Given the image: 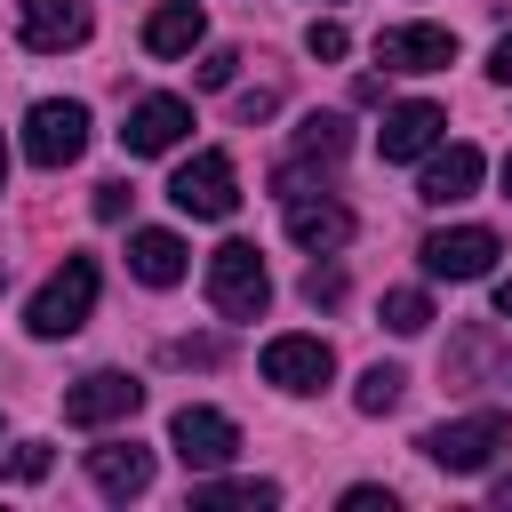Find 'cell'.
<instances>
[{
  "mask_svg": "<svg viewBox=\"0 0 512 512\" xmlns=\"http://www.w3.org/2000/svg\"><path fill=\"white\" fill-rule=\"evenodd\" d=\"M208 304H216L224 320H256V312L272 304V280H264L256 240H224V248L208 256Z\"/></svg>",
  "mask_w": 512,
  "mask_h": 512,
  "instance_id": "6da1fadb",
  "label": "cell"
},
{
  "mask_svg": "<svg viewBox=\"0 0 512 512\" xmlns=\"http://www.w3.org/2000/svg\"><path fill=\"white\" fill-rule=\"evenodd\" d=\"M96 312V256H64V272H48V288L32 296V336H80Z\"/></svg>",
  "mask_w": 512,
  "mask_h": 512,
  "instance_id": "7a4b0ae2",
  "label": "cell"
},
{
  "mask_svg": "<svg viewBox=\"0 0 512 512\" xmlns=\"http://www.w3.org/2000/svg\"><path fill=\"white\" fill-rule=\"evenodd\" d=\"M440 472H480L496 448H512V416L504 408H480V416H456V424H432L424 440H416Z\"/></svg>",
  "mask_w": 512,
  "mask_h": 512,
  "instance_id": "3957f363",
  "label": "cell"
},
{
  "mask_svg": "<svg viewBox=\"0 0 512 512\" xmlns=\"http://www.w3.org/2000/svg\"><path fill=\"white\" fill-rule=\"evenodd\" d=\"M80 152H88V104H72V96L32 104V120H24V160H32V168H72Z\"/></svg>",
  "mask_w": 512,
  "mask_h": 512,
  "instance_id": "277c9868",
  "label": "cell"
},
{
  "mask_svg": "<svg viewBox=\"0 0 512 512\" xmlns=\"http://www.w3.org/2000/svg\"><path fill=\"white\" fill-rule=\"evenodd\" d=\"M168 200H176L184 216H208V224H224V216L240 208V176H232V160H224V152H192V160L168 176Z\"/></svg>",
  "mask_w": 512,
  "mask_h": 512,
  "instance_id": "5b68a950",
  "label": "cell"
},
{
  "mask_svg": "<svg viewBox=\"0 0 512 512\" xmlns=\"http://www.w3.org/2000/svg\"><path fill=\"white\" fill-rule=\"evenodd\" d=\"M184 136H192V104H184V96H136V104H128V120H120V144H128V160L176 152Z\"/></svg>",
  "mask_w": 512,
  "mask_h": 512,
  "instance_id": "8992f818",
  "label": "cell"
},
{
  "mask_svg": "<svg viewBox=\"0 0 512 512\" xmlns=\"http://www.w3.org/2000/svg\"><path fill=\"white\" fill-rule=\"evenodd\" d=\"M416 256H424V272H432V280H480V272L504 256V240H496L488 224H448V232H432Z\"/></svg>",
  "mask_w": 512,
  "mask_h": 512,
  "instance_id": "52a82bcc",
  "label": "cell"
},
{
  "mask_svg": "<svg viewBox=\"0 0 512 512\" xmlns=\"http://www.w3.org/2000/svg\"><path fill=\"white\" fill-rule=\"evenodd\" d=\"M168 440H176L184 472H216V464H232L240 424H232L224 408H176V416H168Z\"/></svg>",
  "mask_w": 512,
  "mask_h": 512,
  "instance_id": "ba28073f",
  "label": "cell"
},
{
  "mask_svg": "<svg viewBox=\"0 0 512 512\" xmlns=\"http://www.w3.org/2000/svg\"><path fill=\"white\" fill-rule=\"evenodd\" d=\"M144 408V384L128 376V368H96V376H80L72 392H64V424H120V416H136Z\"/></svg>",
  "mask_w": 512,
  "mask_h": 512,
  "instance_id": "9c48e42d",
  "label": "cell"
},
{
  "mask_svg": "<svg viewBox=\"0 0 512 512\" xmlns=\"http://www.w3.org/2000/svg\"><path fill=\"white\" fill-rule=\"evenodd\" d=\"M376 64L384 72H440V64H456V32L448 24H384Z\"/></svg>",
  "mask_w": 512,
  "mask_h": 512,
  "instance_id": "30bf717a",
  "label": "cell"
},
{
  "mask_svg": "<svg viewBox=\"0 0 512 512\" xmlns=\"http://www.w3.org/2000/svg\"><path fill=\"white\" fill-rule=\"evenodd\" d=\"M336 376V352L320 344V336H272L264 344V384H280V392H320Z\"/></svg>",
  "mask_w": 512,
  "mask_h": 512,
  "instance_id": "8fae6325",
  "label": "cell"
},
{
  "mask_svg": "<svg viewBox=\"0 0 512 512\" xmlns=\"http://www.w3.org/2000/svg\"><path fill=\"white\" fill-rule=\"evenodd\" d=\"M16 32H24L32 56H56V48L88 40V8L80 0H16Z\"/></svg>",
  "mask_w": 512,
  "mask_h": 512,
  "instance_id": "7c38bea8",
  "label": "cell"
},
{
  "mask_svg": "<svg viewBox=\"0 0 512 512\" xmlns=\"http://www.w3.org/2000/svg\"><path fill=\"white\" fill-rule=\"evenodd\" d=\"M440 136H448V112H440V104H424V96H416V104H392V112H384V128H376L384 160H424Z\"/></svg>",
  "mask_w": 512,
  "mask_h": 512,
  "instance_id": "4fadbf2b",
  "label": "cell"
},
{
  "mask_svg": "<svg viewBox=\"0 0 512 512\" xmlns=\"http://www.w3.org/2000/svg\"><path fill=\"white\" fill-rule=\"evenodd\" d=\"M288 240L312 248V256H328V248L352 240V208L344 200H320V192H288Z\"/></svg>",
  "mask_w": 512,
  "mask_h": 512,
  "instance_id": "5bb4252c",
  "label": "cell"
},
{
  "mask_svg": "<svg viewBox=\"0 0 512 512\" xmlns=\"http://www.w3.org/2000/svg\"><path fill=\"white\" fill-rule=\"evenodd\" d=\"M88 480H96L112 504H128V496L152 488V448H136V440H104V448H88Z\"/></svg>",
  "mask_w": 512,
  "mask_h": 512,
  "instance_id": "9a60e30c",
  "label": "cell"
},
{
  "mask_svg": "<svg viewBox=\"0 0 512 512\" xmlns=\"http://www.w3.org/2000/svg\"><path fill=\"white\" fill-rule=\"evenodd\" d=\"M472 184H480V152H472V144H448V152H432V160H424V184H416V200H432V208H456V200H472Z\"/></svg>",
  "mask_w": 512,
  "mask_h": 512,
  "instance_id": "2e32d148",
  "label": "cell"
},
{
  "mask_svg": "<svg viewBox=\"0 0 512 512\" xmlns=\"http://www.w3.org/2000/svg\"><path fill=\"white\" fill-rule=\"evenodd\" d=\"M200 32H208L200 0H168V8H152V16H144V56H192V48H200Z\"/></svg>",
  "mask_w": 512,
  "mask_h": 512,
  "instance_id": "e0dca14e",
  "label": "cell"
},
{
  "mask_svg": "<svg viewBox=\"0 0 512 512\" xmlns=\"http://www.w3.org/2000/svg\"><path fill=\"white\" fill-rule=\"evenodd\" d=\"M128 272L144 288H176L184 280V240L176 232H128Z\"/></svg>",
  "mask_w": 512,
  "mask_h": 512,
  "instance_id": "ac0fdd59",
  "label": "cell"
},
{
  "mask_svg": "<svg viewBox=\"0 0 512 512\" xmlns=\"http://www.w3.org/2000/svg\"><path fill=\"white\" fill-rule=\"evenodd\" d=\"M352 152V128L336 120V112H312L304 128H296V152H288V168H312V160H344ZM280 168V176H288Z\"/></svg>",
  "mask_w": 512,
  "mask_h": 512,
  "instance_id": "d6986e66",
  "label": "cell"
},
{
  "mask_svg": "<svg viewBox=\"0 0 512 512\" xmlns=\"http://www.w3.org/2000/svg\"><path fill=\"white\" fill-rule=\"evenodd\" d=\"M272 496H280L272 480H200V488H192V512H224V504H256V512H264Z\"/></svg>",
  "mask_w": 512,
  "mask_h": 512,
  "instance_id": "ffe728a7",
  "label": "cell"
},
{
  "mask_svg": "<svg viewBox=\"0 0 512 512\" xmlns=\"http://www.w3.org/2000/svg\"><path fill=\"white\" fill-rule=\"evenodd\" d=\"M400 400H408V376H400V368H384V360H376V368L360 376V392H352V408H360V416H392Z\"/></svg>",
  "mask_w": 512,
  "mask_h": 512,
  "instance_id": "44dd1931",
  "label": "cell"
},
{
  "mask_svg": "<svg viewBox=\"0 0 512 512\" xmlns=\"http://www.w3.org/2000/svg\"><path fill=\"white\" fill-rule=\"evenodd\" d=\"M384 328H392V336H424V328H432V296H424V288H392V296H384Z\"/></svg>",
  "mask_w": 512,
  "mask_h": 512,
  "instance_id": "7402d4cb",
  "label": "cell"
},
{
  "mask_svg": "<svg viewBox=\"0 0 512 512\" xmlns=\"http://www.w3.org/2000/svg\"><path fill=\"white\" fill-rule=\"evenodd\" d=\"M48 464H56V448H48V440H24V448L0 464V480H24V488H32V480H48Z\"/></svg>",
  "mask_w": 512,
  "mask_h": 512,
  "instance_id": "603a6c76",
  "label": "cell"
},
{
  "mask_svg": "<svg viewBox=\"0 0 512 512\" xmlns=\"http://www.w3.org/2000/svg\"><path fill=\"white\" fill-rule=\"evenodd\" d=\"M304 304H344V272L336 264H312L304 272Z\"/></svg>",
  "mask_w": 512,
  "mask_h": 512,
  "instance_id": "cb8c5ba5",
  "label": "cell"
},
{
  "mask_svg": "<svg viewBox=\"0 0 512 512\" xmlns=\"http://www.w3.org/2000/svg\"><path fill=\"white\" fill-rule=\"evenodd\" d=\"M168 360H184V368H216V360H224V344H216V336H176V344H168Z\"/></svg>",
  "mask_w": 512,
  "mask_h": 512,
  "instance_id": "d4e9b609",
  "label": "cell"
},
{
  "mask_svg": "<svg viewBox=\"0 0 512 512\" xmlns=\"http://www.w3.org/2000/svg\"><path fill=\"white\" fill-rule=\"evenodd\" d=\"M304 48H312V56H328V64H336V56H344V48H352V40H344V24H312V32H304Z\"/></svg>",
  "mask_w": 512,
  "mask_h": 512,
  "instance_id": "484cf974",
  "label": "cell"
},
{
  "mask_svg": "<svg viewBox=\"0 0 512 512\" xmlns=\"http://www.w3.org/2000/svg\"><path fill=\"white\" fill-rule=\"evenodd\" d=\"M232 72H240V56H232V48H208V56H200V88H224Z\"/></svg>",
  "mask_w": 512,
  "mask_h": 512,
  "instance_id": "4316f807",
  "label": "cell"
},
{
  "mask_svg": "<svg viewBox=\"0 0 512 512\" xmlns=\"http://www.w3.org/2000/svg\"><path fill=\"white\" fill-rule=\"evenodd\" d=\"M128 200H136V192H128L120 176H112V184H96V216H104V224H120V216H128Z\"/></svg>",
  "mask_w": 512,
  "mask_h": 512,
  "instance_id": "83f0119b",
  "label": "cell"
},
{
  "mask_svg": "<svg viewBox=\"0 0 512 512\" xmlns=\"http://www.w3.org/2000/svg\"><path fill=\"white\" fill-rule=\"evenodd\" d=\"M344 512H392V488H344Z\"/></svg>",
  "mask_w": 512,
  "mask_h": 512,
  "instance_id": "f1b7e54d",
  "label": "cell"
},
{
  "mask_svg": "<svg viewBox=\"0 0 512 512\" xmlns=\"http://www.w3.org/2000/svg\"><path fill=\"white\" fill-rule=\"evenodd\" d=\"M488 72H496V80H504V88H512V32H504V40H496V48H488Z\"/></svg>",
  "mask_w": 512,
  "mask_h": 512,
  "instance_id": "f546056e",
  "label": "cell"
},
{
  "mask_svg": "<svg viewBox=\"0 0 512 512\" xmlns=\"http://www.w3.org/2000/svg\"><path fill=\"white\" fill-rule=\"evenodd\" d=\"M496 320H512V280H504V288H496Z\"/></svg>",
  "mask_w": 512,
  "mask_h": 512,
  "instance_id": "4dcf8cb0",
  "label": "cell"
},
{
  "mask_svg": "<svg viewBox=\"0 0 512 512\" xmlns=\"http://www.w3.org/2000/svg\"><path fill=\"white\" fill-rule=\"evenodd\" d=\"M496 504H512V480H496Z\"/></svg>",
  "mask_w": 512,
  "mask_h": 512,
  "instance_id": "1f68e13d",
  "label": "cell"
},
{
  "mask_svg": "<svg viewBox=\"0 0 512 512\" xmlns=\"http://www.w3.org/2000/svg\"><path fill=\"white\" fill-rule=\"evenodd\" d=\"M504 200H512V152H504Z\"/></svg>",
  "mask_w": 512,
  "mask_h": 512,
  "instance_id": "d6a6232c",
  "label": "cell"
},
{
  "mask_svg": "<svg viewBox=\"0 0 512 512\" xmlns=\"http://www.w3.org/2000/svg\"><path fill=\"white\" fill-rule=\"evenodd\" d=\"M0 184H8V144H0Z\"/></svg>",
  "mask_w": 512,
  "mask_h": 512,
  "instance_id": "836d02e7",
  "label": "cell"
}]
</instances>
